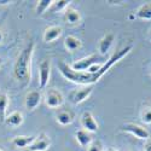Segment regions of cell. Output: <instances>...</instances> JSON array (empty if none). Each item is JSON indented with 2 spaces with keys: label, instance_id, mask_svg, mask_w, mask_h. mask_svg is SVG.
I'll return each instance as SVG.
<instances>
[{
  "label": "cell",
  "instance_id": "cell-5",
  "mask_svg": "<svg viewBox=\"0 0 151 151\" xmlns=\"http://www.w3.org/2000/svg\"><path fill=\"white\" fill-rule=\"evenodd\" d=\"M92 92H93V86H82L80 88H75L70 91L68 94V99L71 104L78 105L85 102L92 94Z\"/></svg>",
  "mask_w": 151,
  "mask_h": 151
},
{
  "label": "cell",
  "instance_id": "cell-18",
  "mask_svg": "<svg viewBox=\"0 0 151 151\" xmlns=\"http://www.w3.org/2000/svg\"><path fill=\"white\" fill-rule=\"evenodd\" d=\"M75 138H76V142L82 146V147H87L91 143H92V135L90 132H87L86 129L81 128L79 131H76L75 133Z\"/></svg>",
  "mask_w": 151,
  "mask_h": 151
},
{
  "label": "cell",
  "instance_id": "cell-13",
  "mask_svg": "<svg viewBox=\"0 0 151 151\" xmlns=\"http://www.w3.org/2000/svg\"><path fill=\"white\" fill-rule=\"evenodd\" d=\"M63 28L60 26H50L44 30L42 39L45 42H53L62 36Z\"/></svg>",
  "mask_w": 151,
  "mask_h": 151
},
{
  "label": "cell",
  "instance_id": "cell-22",
  "mask_svg": "<svg viewBox=\"0 0 151 151\" xmlns=\"http://www.w3.org/2000/svg\"><path fill=\"white\" fill-rule=\"evenodd\" d=\"M140 119L145 124H151V106L145 105L140 111Z\"/></svg>",
  "mask_w": 151,
  "mask_h": 151
},
{
  "label": "cell",
  "instance_id": "cell-19",
  "mask_svg": "<svg viewBox=\"0 0 151 151\" xmlns=\"http://www.w3.org/2000/svg\"><path fill=\"white\" fill-rule=\"evenodd\" d=\"M134 15L137 18H139L142 21H150L151 19V1L143 4L134 12Z\"/></svg>",
  "mask_w": 151,
  "mask_h": 151
},
{
  "label": "cell",
  "instance_id": "cell-6",
  "mask_svg": "<svg viewBox=\"0 0 151 151\" xmlns=\"http://www.w3.org/2000/svg\"><path fill=\"white\" fill-rule=\"evenodd\" d=\"M96 63H99V56L97 53H92L90 56L83 57V58H81V59H79L76 62H74L70 67L75 71L85 73V71H87L88 68H91L93 64H96Z\"/></svg>",
  "mask_w": 151,
  "mask_h": 151
},
{
  "label": "cell",
  "instance_id": "cell-11",
  "mask_svg": "<svg viewBox=\"0 0 151 151\" xmlns=\"http://www.w3.org/2000/svg\"><path fill=\"white\" fill-rule=\"evenodd\" d=\"M56 121L60 126H69L75 121V112L68 108L58 109L56 114Z\"/></svg>",
  "mask_w": 151,
  "mask_h": 151
},
{
  "label": "cell",
  "instance_id": "cell-25",
  "mask_svg": "<svg viewBox=\"0 0 151 151\" xmlns=\"http://www.w3.org/2000/svg\"><path fill=\"white\" fill-rule=\"evenodd\" d=\"M144 151H151V138H149L147 140H145V144H144Z\"/></svg>",
  "mask_w": 151,
  "mask_h": 151
},
{
  "label": "cell",
  "instance_id": "cell-30",
  "mask_svg": "<svg viewBox=\"0 0 151 151\" xmlns=\"http://www.w3.org/2000/svg\"><path fill=\"white\" fill-rule=\"evenodd\" d=\"M0 151H3V150H1V149H0Z\"/></svg>",
  "mask_w": 151,
  "mask_h": 151
},
{
  "label": "cell",
  "instance_id": "cell-8",
  "mask_svg": "<svg viewBox=\"0 0 151 151\" xmlns=\"http://www.w3.org/2000/svg\"><path fill=\"white\" fill-rule=\"evenodd\" d=\"M50 146H51V138L46 133L41 132L37 137H35V139L28 146V149L29 151H46Z\"/></svg>",
  "mask_w": 151,
  "mask_h": 151
},
{
  "label": "cell",
  "instance_id": "cell-10",
  "mask_svg": "<svg viewBox=\"0 0 151 151\" xmlns=\"http://www.w3.org/2000/svg\"><path fill=\"white\" fill-rule=\"evenodd\" d=\"M42 99V94L40 91H30L27 93L26 99H24V106L28 111H34L40 105Z\"/></svg>",
  "mask_w": 151,
  "mask_h": 151
},
{
  "label": "cell",
  "instance_id": "cell-2",
  "mask_svg": "<svg viewBox=\"0 0 151 151\" xmlns=\"http://www.w3.org/2000/svg\"><path fill=\"white\" fill-rule=\"evenodd\" d=\"M35 50V42L30 41L22 51L19 52L15 65H14V76L16 80L29 83L32 78V59Z\"/></svg>",
  "mask_w": 151,
  "mask_h": 151
},
{
  "label": "cell",
  "instance_id": "cell-29",
  "mask_svg": "<svg viewBox=\"0 0 151 151\" xmlns=\"http://www.w3.org/2000/svg\"><path fill=\"white\" fill-rule=\"evenodd\" d=\"M150 40H151V35H150Z\"/></svg>",
  "mask_w": 151,
  "mask_h": 151
},
{
  "label": "cell",
  "instance_id": "cell-21",
  "mask_svg": "<svg viewBox=\"0 0 151 151\" xmlns=\"http://www.w3.org/2000/svg\"><path fill=\"white\" fill-rule=\"evenodd\" d=\"M53 4L52 0H39V1L36 3V6H35V11H36V14L41 16L44 15L45 12L50 9V6H51Z\"/></svg>",
  "mask_w": 151,
  "mask_h": 151
},
{
  "label": "cell",
  "instance_id": "cell-9",
  "mask_svg": "<svg viewBox=\"0 0 151 151\" xmlns=\"http://www.w3.org/2000/svg\"><path fill=\"white\" fill-rule=\"evenodd\" d=\"M81 126H82V128L86 129L87 132H90V133H96L99 128V126H98V122L97 120L94 119L93 114L91 111H85L83 114L81 115Z\"/></svg>",
  "mask_w": 151,
  "mask_h": 151
},
{
  "label": "cell",
  "instance_id": "cell-15",
  "mask_svg": "<svg viewBox=\"0 0 151 151\" xmlns=\"http://www.w3.org/2000/svg\"><path fill=\"white\" fill-rule=\"evenodd\" d=\"M64 47L69 52H75L82 47V41L75 35H68L64 39Z\"/></svg>",
  "mask_w": 151,
  "mask_h": 151
},
{
  "label": "cell",
  "instance_id": "cell-3",
  "mask_svg": "<svg viewBox=\"0 0 151 151\" xmlns=\"http://www.w3.org/2000/svg\"><path fill=\"white\" fill-rule=\"evenodd\" d=\"M121 129L123 132L132 134L133 137L138 138V139H140V140H147L150 138L149 131L145 127H143L142 124H138L135 122H124L121 126Z\"/></svg>",
  "mask_w": 151,
  "mask_h": 151
},
{
  "label": "cell",
  "instance_id": "cell-23",
  "mask_svg": "<svg viewBox=\"0 0 151 151\" xmlns=\"http://www.w3.org/2000/svg\"><path fill=\"white\" fill-rule=\"evenodd\" d=\"M86 149H87V151H104V145H103L102 140L94 139Z\"/></svg>",
  "mask_w": 151,
  "mask_h": 151
},
{
  "label": "cell",
  "instance_id": "cell-27",
  "mask_svg": "<svg viewBox=\"0 0 151 151\" xmlns=\"http://www.w3.org/2000/svg\"><path fill=\"white\" fill-rule=\"evenodd\" d=\"M104 151H117V150L114 149V147H109V149H106V150H104Z\"/></svg>",
  "mask_w": 151,
  "mask_h": 151
},
{
  "label": "cell",
  "instance_id": "cell-17",
  "mask_svg": "<svg viewBox=\"0 0 151 151\" xmlns=\"http://www.w3.org/2000/svg\"><path fill=\"white\" fill-rule=\"evenodd\" d=\"M34 139L35 137L33 135H17L12 139V145L17 149H24V147H28Z\"/></svg>",
  "mask_w": 151,
  "mask_h": 151
},
{
  "label": "cell",
  "instance_id": "cell-1",
  "mask_svg": "<svg viewBox=\"0 0 151 151\" xmlns=\"http://www.w3.org/2000/svg\"><path fill=\"white\" fill-rule=\"evenodd\" d=\"M133 50L132 45L126 46L119 51L114 52L111 57L105 62V63H96L91 68L87 69V71L81 73V71H75L71 69L70 65H68L65 62L59 60L58 62V70L63 75V78L67 79L70 82L82 85V86H93L96 82H98L104 75L109 71L110 68H112L117 62L123 59L131 51Z\"/></svg>",
  "mask_w": 151,
  "mask_h": 151
},
{
  "label": "cell",
  "instance_id": "cell-26",
  "mask_svg": "<svg viewBox=\"0 0 151 151\" xmlns=\"http://www.w3.org/2000/svg\"><path fill=\"white\" fill-rule=\"evenodd\" d=\"M4 41V32L1 29V27H0V44H1Z\"/></svg>",
  "mask_w": 151,
  "mask_h": 151
},
{
  "label": "cell",
  "instance_id": "cell-12",
  "mask_svg": "<svg viewBox=\"0 0 151 151\" xmlns=\"http://www.w3.org/2000/svg\"><path fill=\"white\" fill-rule=\"evenodd\" d=\"M114 41H115V34L114 33H106L102 39L99 40L98 42V51H99V55L102 56H105L109 51L111 46L114 45Z\"/></svg>",
  "mask_w": 151,
  "mask_h": 151
},
{
  "label": "cell",
  "instance_id": "cell-28",
  "mask_svg": "<svg viewBox=\"0 0 151 151\" xmlns=\"http://www.w3.org/2000/svg\"><path fill=\"white\" fill-rule=\"evenodd\" d=\"M1 64H3V59H1V57H0V67H1Z\"/></svg>",
  "mask_w": 151,
  "mask_h": 151
},
{
  "label": "cell",
  "instance_id": "cell-24",
  "mask_svg": "<svg viewBox=\"0 0 151 151\" xmlns=\"http://www.w3.org/2000/svg\"><path fill=\"white\" fill-rule=\"evenodd\" d=\"M71 1H67V0H59V1H53V11H60L65 10Z\"/></svg>",
  "mask_w": 151,
  "mask_h": 151
},
{
  "label": "cell",
  "instance_id": "cell-7",
  "mask_svg": "<svg viewBox=\"0 0 151 151\" xmlns=\"http://www.w3.org/2000/svg\"><path fill=\"white\" fill-rule=\"evenodd\" d=\"M50 76H51V60L44 59L39 64V87L41 90L47 87Z\"/></svg>",
  "mask_w": 151,
  "mask_h": 151
},
{
  "label": "cell",
  "instance_id": "cell-14",
  "mask_svg": "<svg viewBox=\"0 0 151 151\" xmlns=\"http://www.w3.org/2000/svg\"><path fill=\"white\" fill-rule=\"evenodd\" d=\"M64 21L68 24H71V26H75V24H79L81 22V14L80 11L73 7H67L64 10Z\"/></svg>",
  "mask_w": 151,
  "mask_h": 151
},
{
  "label": "cell",
  "instance_id": "cell-20",
  "mask_svg": "<svg viewBox=\"0 0 151 151\" xmlns=\"http://www.w3.org/2000/svg\"><path fill=\"white\" fill-rule=\"evenodd\" d=\"M7 106H9V96L5 92H0V122H5Z\"/></svg>",
  "mask_w": 151,
  "mask_h": 151
},
{
  "label": "cell",
  "instance_id": "cell-16",
  "mask_svg": "<svg viewBox=\"0 0 151 151\" xmlns=\"http://www.w3.org/2000/svg\"><path fill=\"white\" fill-rule=\"evenodd\" d=\"M23 121H24L23 114L18 110L12 111L11 114L7 115L6 119H5V123L11 126V127H18V126H21L23 123Z\"/></svg>",
  "mask_w": 151,
  "mask_h": 151
},
{
  "label": "cell",
  "instance_id": "cell-4",
  "mask_svg": "<svg viewBox=\"0 0 151 151\" xmlns=\"http://www.w3.org/2000/svg\"><path fill=\"white\" fill-rule=\"evenodd\" d=\"M44 99H45V104L51 109L60 108L64 104V96L57 88H47Z\"/></svg>",
  "mask_w": 151,
  "mask_h": 151
}]
</instances>
